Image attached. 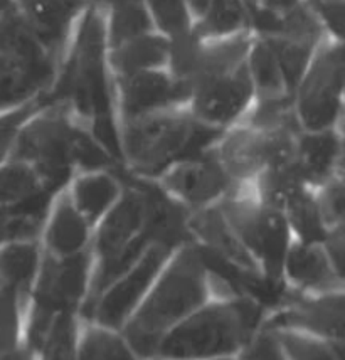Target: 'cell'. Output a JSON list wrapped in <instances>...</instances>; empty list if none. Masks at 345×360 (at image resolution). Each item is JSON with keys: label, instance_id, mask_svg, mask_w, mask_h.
<instances>
[{"label": "cell", "instance_id": "38", "mask_svg": "<svg viewBox=\"0 0 345 360\" xmlns=\"http://www.w3.org/2000/svg\"><path fill=\"white\" fill-rule=\"evenodd\" d=\"M313 195L327 233L345 227V175H337L317 186Z\"/></svg>", "mask_w": 345, "mask_h": 360}, {"label": "cell", "instance_id": "44", "mask_svg": "<svg viewBox=\"0 0 345 360\" xmlns=\"http://www.w3.org/2000/svg\"><path fill=\"white\" fill-rule=\"evenodd\" d=\"M146 360H165V359H146ZM222 360H238V359H222Z\"/></svg>", "mask_w": 345, "mask_h": 360}, {"label": "cell", "instance_id": "10", "mask_svg": "<svg viewBox=\"0 0 345 360\" xmlns=\"http://www.w3.org/2000/svg\"><path fill=\"white\" fill-rule=\"evenodd\" d=\"M266 281L282 288V266L293 236L283 212L263 204L248 186H238L218 204Z\"/></svg>", "mask_w": 345, "mask_h": 360}, {"label": "cell", "instance_id": "29", "mask_svg": "<svg viewBox=\"0 0 345 360\" xmlns=\"http://www.w3.org/2000/svg\"><path fill=\"white\" fill-rule=\"evenodd\" d=\"M53 194L31 165L8 158L0 164V211Z\"/></svg>", "mask_w": 345, "mask_h": 360}, {"label": "cell", "instance_id": "17", "mask_svg": "<svg viewBox=\"0 0 345 360\" xmlns=\"http://www.w3.org/2000/svg\"><path fill=\"white\" fill-rule=\"evenodd\" d=\"M282 288L301 295L345 291V276L334 266L322 243L293 239L283 259Z\"/></svg>", "mask_w": 345, "mask_h": 360}, {"label": "cell", "instance_id": "43", "mask_svg": "<svg viewBox=\"0 0 345 360\" xmlns=\"http://www.w3.org/2000/svg\"><path fill=\"white\" fill-rule=\"evenodd\" d=\"M15 8V0H0V22Z\"/></svg>", "mask_w": 345, "mask_h": 360}, {"label": "cell", "instance_id": "40", "mask_svg": "<svg viewBox=\"0 0 345 360\" xmlns=\"http://www.w3.org/2000/svg\"><path fill=\"white\" fill-rule=\"evenodd\" d=\"M238 360H287L276 333L268 328H260L243 350Z\"/></svg>", "mask_w": 345, "mask_h": 360}, {"label": "cell", "instance_id": "19", "mask_svg": "<svg viewBox=\"0 0 345 360\" xmlns=\"http://www.w3.org/2000/svg\"><path fill=\"white\" fill-rule=\"evenodd\" d=\"M89 0H15V11L54 58L61 61Z\"/></svg>", "mask_w": 345, "mask_h": 360}, {"label": "cell", "instance_id": "35", "mask_svg": "<svg viewBox=\"0 0 345 360\" xmlns=\"http://www.w3.org/2000/svg\"><path fill=\"white\" fill-rule=\"evenodd\" d=\"M155 31L169 37L180 39L192 32V17L185 0H144Z\"/></svg>", "mask_w": 345, "mask_h": 360}, {"label": "cell", "instance_id": "5", "mask_svg": "<svg viewBox=\"0 0 345 360\" xmlns=\"http://www.w3.org/2000/svg\"><path fill=\"white\" fill-rule=\"evenodd\" d=\"M218 135L199 125L187 106L127 120L118 125L122 169L130 177L153 180L180 158L209 148Z\"/></svg>", "mask_w": 345, "mask_h": 360}, {"label": "cell", "instance_id": "36", "mask_svg": "<svg viewBox=\"0 0 345 360\" xmlns=\"http://www.w3.org/2000/svg\"><path fill=\"white\" fill-rule=\"evenodd\" d=\"M287 360H344L345 344L290 332H275Z\"/></svg>", "mask_w": 345, "mask_h": 360}, {"label": "cell", "instance_id": "1", "mask_svg": "<svg viewBox=\"0 0 345 360\" xmlns=\"http://www.w3.org/2000/svg\"><path fill=\"white\" fill-rule=\"evenodd\" d=\"M49 100L61 105L122 165L105 15L93 4L86 7L76 25Z\"/></svg>", "mask_w": 345, "mask_h": 360}, {"label": "cell", "instance_id": "28", "mask_svg": "<svg viewBox=\"0 0 345 360\" xmlns=\"http://www.w3.org/2000/svg\"><path fill=\"white\" fill-rule=\"evenodd\" d=\"M246 186L258 200L282 212L296 195L310 187L293 162L266 169Z\"/></svg>", "mask_w": 345, "mask_h": 360}, {"label": "cell", "instance_id": "16", "mask_svg": "<svg viewBox=\"0 0 345 360\" xmlns=\"http://www.w3.org/2000/svg\"><path fill=\"white\" fill-rule=\"evenodd\" d=\"M115 106L120 125L144 115L187 106V93L169 70L145 71L115 81Z\"/></svg>", "mask_w": 345, "mask_h": 360}, {"label": "cell", "instance_id": "4", "mask_svg": "<svg viewBox=\"0 0 345 360\" xmlns=\"http://www.w3.org/2000/svg\"><path fill=\"white\" fill-rule=\"evenodd\" d=\"M266 308L248 295L209 300L163 337L152 359H238L261 328Z\"/></svg>", "mask_w": 345, "mask_h": 360}, {"label": "cell", "instance_id": "41", "mask_svg": "<svg viewBox=\"0 0 345 360\" xmlns=\"http://www.w3.org/2000/svg\"><path fill=\"white\" fill-rule=\"evenodd\" d=\"M249 8L253 22V32L263 27L276 15H282L291 8L299 7L301 0H244Z\"/></svg>", "mask_w": 345, "mask_h": 360}, {"label": "cell", "instance_id": "9", "mask_svg": "<svg viewBox=\"0 0 345 360\" xmlns=\"http://www.w3.org/2000/svg\"><path fill=\"white\" fill-rule=\"evenodd\" d=\"M345 41L323 37L291 91V108L301 131L344 128Z\"/></svg>", "mask_w": 345, "mask_h": 360}, {"label": "cell", "instance_id": "2", "mask_svg": "<svg viewBox=\"0 0 345 360\" xmlns=\"http://www.w3.org/2000/svg\"><path fill=\"white\" fill-rule=\"evenodd\" d=\"M209 300H213L209 264L196 244L185 243L172 251L122 332L138 357L152 359L163 337Z\"/></svg>", "mask_w": 345, "mask_h": 360}, {"label": "cell", "instance_id": "39", "mask_svg": "<svg viewBox=\"0 0 345 360\" xmlns=\"http://www.w3.org/2000/svg\"><path fill=\"white\" fill-rule=\"evenodd\" d=\"M301 6L327 37L344 41L345 0H301Z\"/></svg>", "mask_w": 345, "mask_h": 360}, {"label": "cell", "instance_id": "15", "mask_svg": "<svg viewBox=\"0 0 345 360\" xmlns=\"http://www.w3.org/2000/svg\"><path fill=\"white\" fill-rule=\"evenodd\" d=\"M152 182L187 212L221 204L238 187L209 148L180 158Z\"/></svg>", "mask_w": 345, "mask_h": 360}, {"label": "cell", "instance_id": "31", "mask_svg": "<svg viewBox=\"0 0 345 360\" xmlns=\"http://www.w3.org/2000/svg\"><path fill=\"white\" fill-rule=\"evenodd\" d=\"M80 314L56 315L34 350L37 360H76Z\"/></svg>", "mask_w": 345, "mask_h": 360}, {"label": "cell", "instance_id": "7", "mask_svg": "<svg viewBox=\"0 0 345 360\" xmlns=\"http://www.w3.org/2000/svg\"><path fill=\"white\" fill-rule=\"evenodd\" d=\"M58 71V59L14 8L0 22V111L49 96Z\"/></svg>", "mask_w": 345, "mask_h": 360}, {"label": "cell", "instance_id": "42", "mask_svg": "<svg viewBox=\"0 0 345 360\" xmlns=\"http://www.w3.org/2000/svg\"><path fill=\"white\" fill-rule=\"evenodd\" d=\"M211 0H185V6L189 8V14L192 17V24L194 20L199 17L202 12H204V8L209 6Z\"/></svg>", "mask_w": 345, "mask_h": 360}, {"label": "cell", "instance_id": "23", "mask_svg": "<svg viewBox=\"0 0 345 360\" xmlns=\"http://www.w3.org/2000/svg\"><path fill=\"white\" fill-rule=\"evenodd\" d=\"M42 261L37 241L0 246V288L12 291L27 305Z\"/></svg>", "mask_w": 345, "mask_h": 360}, {"label": "cell", "instance_id": "22", "mask_svg": "<svg viewBox=\"0 0 345 360\" xmlns=\"http://www.w3.org/2000/svg\"><path fill=\"white\" fill-rule=\"evenodd\" d=\"M170 58V39L152 31L133 37L123 44L108 49V66L113 81L138 72L167 70Z\"/></svg>", "mask_w": 345, "mask_h": 360}, {"label": "cell", "instance_id": "37", "mask_svg": "<svg viewBox=\"0 0 345 360\" xmlns=\"http://www.w3.org/2000/svg\"><path fill=\"white\" fill-rule=\"evenodd\" d=\"M49 101V96H44L24 103L15 108L0 111V164H4L12 157L20 131L29 122V118L36 115Z\"/></svg>", "mask_w": 345, "mask_h": 360}, {"label": "cell", "instance_id": "11", "mask_svg": "<svg viewBox=\"0 0 345 360\" xmlns=\"http://www.w3.org/2000/svg\"><path fill=\"white\" fill-rule=\"evenodd\" d=\"M300 131V128L265 130L239 122L221 131L209 150L236 186H246L266 169L293 162Z\"/></svg>", "mask_w": 345, "mask_h": 360}, {"label": "cell", "instance_id": "26", "mask_svg": "<svg viewBox=\"0 0 345 360\" xmlns=\"http://www.w3.org/2000/svg\"><path fill=\"white\" fill-rule=\"evenodd\" d=\"M246 70L251 79L254 100H273L290 96L287 79L275 51L268 41L253 34L251 46L246 56Z\"/></svg>", "mask_w": 345, "mask_h": 360}, {"label": "cell", "instance_id": "14", "mask_svg": "<svg viewBox=\"0 0 345 360\" xmlns=\"http://www.w3.org/2000/svg\"><path fill=\"white\" fill-rule=\"evenodd\" d=\"M253 101V84L244 63L194 81L189 86L187 110L199 125L221 134L246 117Z\"/></svg>", "mask_w": 345, "mask_h": 360}, {"label": "cell", "instance_id": "13", "mask_svg": "<svg viewBox=\"0 0 345 360\" xmlns=\"http://www.w3.org/2000/svg\"><path fill=\"white\" fill-rule=\"evenodd\" d=\"M172 251L174 250L165 244H150L127 271L120 274L84 307L81 316L122 330L144 302Z\"/></svg>", "mask_w": 345, "mask_h": 360}, {"label": "cell", "instance_id": "25", "mask_svg": "<svg viewBox=\"0 0 345 360\" xmlns=\"http://www.w3.org/2000/svg\"><path fill=\"white\" fill-rule=\"evenodd\" d=\"M249 32L253 22L244 0H211L192 24V34L199 39H227Z\"/></svg>", "mask_w": 345, "mask_h": 360}, {"label": "cell", "instance_id": "30", "mask_svg": "<svg viewBox=\"0 0 345 360\" xmlns=\"http://www.w3.org/2000/svg\"><path fill=\"white\" fill-rule=\"evenodd\" d=\"M49 199L51 194H47L31 202L0 211V246L11 243H39Z\"/></svg>", "mask_w": 345, "mask_h": 360}, {"label": "cell", "instance_id": "32", "mask_svg": "<svg viewBox=\"0 0 345 360\" xmlns=\"http://www.w3.org/2000/svg\"><path fill=\"white\" fill-rule=\"evenodd\" d=\"M283 216L290 227L293 239L296 241L322 243L327 236V227L318 212L312 187L296 195L283 209Z\"/></svg>", "mask_w": 345, "mask_h": 360}, {"label": "cell", "instance_id": "8", "mask_svg": "<svg viewBox=\"0 0 345 360\" xmlns=\"http://www.w3.org/2000/svg\"><path fill=\"white\" fill-rule=\"evenodd\" d=\"M93 281L92 251L75 258H51L42 252L41 268L24 315V345L34 354L56 315L80 314Z\"/></svg>", "mask_w": 345, "mask_h": 360}, {"label": "cell", "instance_id": "6", "mask_svg": "<svg viewBox=\"0 0 345 360\" xmlns=\"http://www.w3.org/2000/svg\"><path fill=\"white\" fill-rule=\"evenodd\" d=\"M123 177V195L93 227L89 248L93 258V281L86 305L120 274L127 271L153 243L149 233L145 188L140 180L130 177L125 170Z\"/></svg>", "mask_w": 345, "mask_h": 360}, {"label": "cell", "instance_id": "34", "mask_svg": "<svg viewBox=\"0 0 345 360\" xmlns=\"http://www.w3.org/2000/svg\"><path fill=\"white\" fill-rule=\"evenodd\" d=\"M25 308L23 298L0 288V360L24 345Z\"/></svg>", "mask_w": 345, "mask_h": 360}, {"label": "cell", "instance_id": "33", "mask_svg": "<svg viewBox=\"0 0 345 360\" xmlns=\"http://www.w3.org/2000/svg\"><path fill=\"white\" fill-rule=\"evenodd\" d=\"M254 34V32H253ZM258 36V34H256ZM268 41L271 49L275 51L278 58L280 66L287 79L290 94L293 88L296 86L301 75L307 70L308 63L312 61L315 49L320 44V41H307V39H290V37H273V36H260Z\"/></svg>", "mask_w": 345, "mask_h": 360}, {"label": "cell", "instance_id": "12", "mask_svg": "<svg viewBox=\"0 0 345 360\" xmlns=\"http://www.w3.org/2000/svg\"><path fill=\"white\" fill-rule=\"evenodd\" d=\"M261 327L345 344V291L301 295L283 290L266 308Z\"/></svg>", "mask_w": 345, "mask_h": 360}, {"label": "cell", "instance_id": "21", "mask_svg": "<svg viewBox=\"0 0 345 360\" xmlns=\"http://www.w3.org/2000/svg\"><path fill=\"white\" fill-rule=\"evenodd\" d=\"M293 164L315 188L344 172V128L325 131H300Z\"/></svg>", "mask_w": 345, "mask_h": 360}, {"label": "cell", "instance_id": "27", "mask_svg": "<svg viewBox=\"0 0 345 360\" xmlns=\"http://www.w3.org/2000/svg\"><path fill=\"white\" fill-rule=\"evenodd\" d=\"M76 360H142L122 330L83 319L77 333Z\"/></svg>", "mask_w": 345, "mask_h": 360}, {"label": "cell", "instance_id": "18", "mask_svg": "<svg viewBox=\"0 0 345 360\" xmlns=\"http://www.w3.org/2000/svg\"><path fill=\"white\" fill-rule=\"evenodd\" d=\"M92 239L93 227L71 202L66 187L54 191L39 238L42 252L51 258H75L89 251Z\"/></svg>", "mask_w": 345, "mask_h": 360}, {"label": "cell", "instance_id": "20", "mask_svg": "<svg viewBox=\"0 0 345 360\" xmlns=\"http://www.w3.org/2000/svg\"><path fill=\"white\" fill-rule=\"evenodd\" d=\"M64 187L81 216L94 227L123 195V169L77 170Z\"/></svg>", "mask_w": 345, "mask_h": 360}, {"label": "cell", "instance_id": "24", "mask_svg": "<svg viewBox=\"0 0 345 360\" xmlns=\"http://www.w3.org/2000/svg\"><path fill=\"white\" fill-rule=\"evenodd\" d=\"M105 15L108 49L155 31L144 0H89Z\"/></svg>", "mask_w": 345, "mask_h": 360}, {"label": "cell", "instance_id": "3", "mask_svg": "<svg viewBox=\"0 0 345 360\" xmlns=\"http://www.w3.org/2000/svg\"><path fill=\"white\" fill-rule=\"evenodd\" d=\"M11 158L31 165L51 192L66 186L77 170L122 167L84 127L53 101L29 118Z\"/></svg>", "mask_w": 345, "mask_h": 360}]
</instances>
